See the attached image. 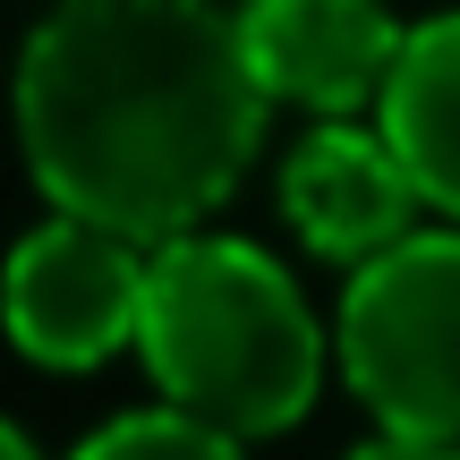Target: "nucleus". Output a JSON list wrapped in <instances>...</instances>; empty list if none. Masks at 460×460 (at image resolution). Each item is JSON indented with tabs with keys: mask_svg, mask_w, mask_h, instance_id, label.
<instances>
[{
	"mask_svg": "<svg viewBox=\"0 0 460 460\" xmlns=\"http://www.w3.org/2000/svg\"><path fill=\"white\" fill-rule=\"evenodd\" d=\"M154 384L171 410L222 435H281L307 418L324 384V332H315L298 281L247 239H163L146 273V324H137Z\"/></svg>",
	"mask_w": 460,
	"mask_h": 460,
	"instance_id": "obj_2",
	"label": "nucleus"
},
{
	"mask_svg": "<svg viewBox=\"0 0 460 460\" xmlns=\"http://www.w3.org/2000/svg\"><path fill=\"white\" fill-rule=\"evenodd\" d=\"M349 460H460V444H427V435H376Z\"/></svg>",
	"mask_w": 460,
	"mask_h": 460,
	"instance_id": "obj_9",
	"label": "nucleus"
},
{
	"mask_svg": "<svg viewBox=\"0 0 460 460\" xmlns=\"http://www.w3.org/2000/svg\"><path fill=\"white\" fill-rule=\"evenodd\" d=\"M68 460H239V435L205 427L188 410H137V418H111L102 435H85Z\"/></svg>",
	"mask_w": 460,
	"mask_h": 460,
	"instance_id": "obj_8",
	"label": "nucleus"
},
{
	"mask_svg": "<svg viewBox=\"0 0 460 460\" xmlns=\"http://www.w3.org/2000/svg\"><path fill=\"white\" fill-rule=\"evenodd\" d=\"M239 43L273 102H298L315 119H349L367 102H384L410 26H393L384 0H247Z\"/></svg>",
	"mask_w": 460,
	"mask_h": 460,
	"instance_id": "obj_5",
	"label": "nucleus"
},
{
	"mask_svg": "<svg viewBox=\"0 0 460 460\" xmlns=\"http://www.w3.org/2000/svg\"><path fill=\"white\" fill-rule=\"evenodd\" d=\"M273 94L214 0H60L17 60V146L60 214L163 247L247 171Z\"/></svg>",
	"mask_w": 460,
	"mask_h": 460,
	"instance_id": "obj_1",
	"label": "nucleus"
},
{
	"mask_svg": "<svg viewBox=\"0 0 460 460\" xmlns=\"http://www.w3.org/2000/svg\"><path fill=\"white\" fill-rule=\"evenodd\" d=\"M341 367L384 435L460 444V230H410L349 273Z\"/></svg>",
	"mask_w": 460,
	"mask_h": 460,
	"instance_id": "obj_3",
	"label": "nucleus"
},
{
	"mask_svg": "<svg viewBox=\"0 0 460 460\" xmlns=\"http://www.w3.org/2000/svg\"><path fill=\"white\" fill-rule=\"evenodd\" d=\"M376 128L401 154V171L418 180V197L460 214V9L410 26L401 68L376 102Z\"/></svg>",
	"mask_w": 460,
	"mask_h": 460,
	"instance_id": "obj_7",
	"label": "nucleus"
},
{
	"mask_svg": "<svg viewBox=\"0 0 460 460\" xmlns=\"http://www.w3.org/2000/svg\"><path fill=\"white\" fill-rule=\"evenodd\" d=\"M418 205L427 197L401 171V154L384 146V128H358V119H315V137L281 171V214H290V230L315 256L349 264V273L410 239Z\"/></svg>",
	"mask_w": 460,
	"mask_h": 460,
	"instance_id": "obj_6",
	"label": "nucleus"
},
{
	"mask_svg": "<svg viewBox=\"0 0 460 460\" xmlns=\"http://www.w3.org/2000/svg\"><path fill=\"white\" fill-rule=\"evenodd\" d=\"M0 460H34V444H26V435L9 427V418H0Z\"/></svg>",
	"mask_w": 460,
	"mask_h": 460,
	"instance_id": "obj_10",
	"label": "nucleus"
},
{
	"mask_svg": "<svg viewBox=\"0 0 460 460\" xmlns=\"http://www.w3.org/2000/svg\"><path fill=\"white\" fill-rule=\"evenodd\" d=\"M146 239L102 230L77 214H51L43 230L9 247L0 264V324L34 367H102L111 349L137 341L146 324Z\"/></svg>",
	"mask_w": 460,
	"mask_h": 460,
	"instance_id": "obj_4",
	"label": "nucleus"
}]
</instances>
